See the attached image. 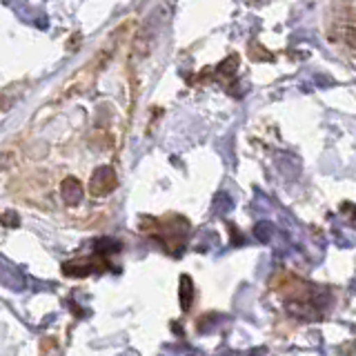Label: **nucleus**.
Masks as SVG:
<instances>
[{
	"label": "nucleus",
	"instance_id": "nucleus-4",
	"mask_svg": "<svg viewBox=\"0 0 356 356\" xmlns=\"http://www.w3.org/2000/svg\"><path fill=\"white\" fill-rule=\"evenodd\" d=\"M107 267H109V263H107V259H103V256H94V259H76L70 263H63V274L81 278V276H87L96 270L103 272Z\"/></svg>",
	"mask_w": 356,
	"mask_h": 356
},
{
	"label": "nucleus",
	"instance_id": "nucleus-5",
	"mask_svg": "<svg viewBox=\"0 0 356 356\" xmlns=\"http://www.w3.org/2000/svg\"><path fill=\"white\" fill-rule=\"evenodd\" d=\"M60 198L65 200L67 205H78L83 198V185L78 178L67 176L65 181L60 183Z\"/></svg>",
	"mask_w": 356,
	"mask_h": 356
},
{
	"label": "nucleus",
	"instance_id": "nucleus-2",
	"mask_svg": "<svg viewBox=\"0 0 356 356\" xmlns=\"http://www.w3.org/2000/svg\"><path fill=\"white\" fill-rule=\"evenodd\" d=\"M327 40L334 44H341L350 54H354V9L352 3H341L330 16L327 25Z\"/></svg>",
	"mask_w": 356,
	"mask_h": 356
},
{
	"label": "nucleus",
	"instance_id": "nucleus-6",
	"mask_svg": "<svg viewBox=\"0 0 356 356\" xmlns=\"http://www.w3.org/2000/svg\"><path fill=\"white\" fill-rule=\"evenodd\" d=\"M178 296H181V305L187 312L192 307V300H194V283L189 276H181V289H178Z\"/></svg>",
	"mask_w": 356,
	"mask_h": 356
},
{
	"label": "nucleus",
	"instance_id": "nucleus-1",
	"mask_svg": "<svg viewBox=\"0 0 356 356\" xmlns=\"http://www.w3.org/2000/svg\"><path fill=\"white\" fill-rule=\"evenodd\" d=\"M183 222H187L181 216H170V218H152V216H143L140 218V232L143 236L149 238H159V243L163 245L165 250H170L172 254H178L183 250V241L181 234L187 236L189 225H185L181 229Z\"/></svg>",
	"mask_w": 356,
	"mask_h": 356
},
{
	"label": "nucleus",
	"instance_id": "nucleus-3",
	"mask_svg": "<svg viewBox=\"0 0 356 356\" xmlns=\"http://www.w3.org/2000/svg\"><path fill=\"white\" fill-rule=\"evenodd\" d=\"M116 185H118L116 172L111 170L109 165H100L98 170H94L92 181H89V194H92L94 198H103V196L114 192Z\"/></svg>",
	"mask_w": 356,
	"mask_h": 356
}]
</instances>
